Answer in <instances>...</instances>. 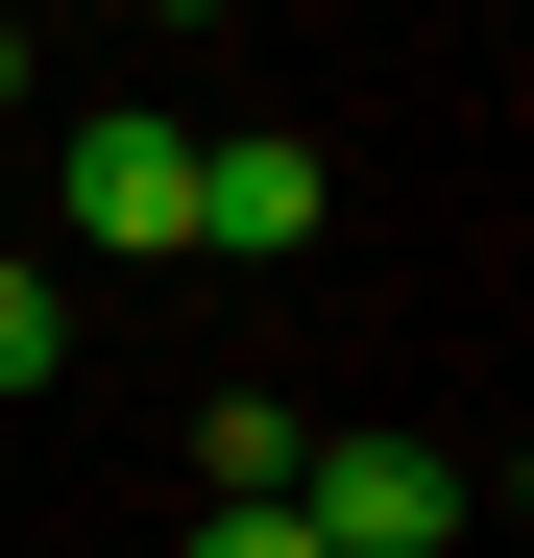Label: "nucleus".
I'll list each match as a JSON object with an SVG mask.
<instances>
[{"instance_id": "nucleus-1", "label": "nucleus", "mask_w": 534, "mask_h": 558, "mask_svg": "<svg viewBox=\"0 0 534 558\" xmlns=\"http://www.w3.org/2000/svg\"><path fill=\"white\" fill-rule=\"evenodd\" d=\"M462 510H486V486H462L437 437H316V461H292V534H316V558H462Z\"/></svg>"}, {"instance_id": "nucleus-2", "label": "nucleus", "mask_w": 534, "mask_h": 558, "mask_svg": "<svg viewBox=\"0 0 534 558\" xmlns=\"http://www.w3.org/2000/svg\"><path fill=\"white\" fill-rule=\"evenodd\" d=\"M73 243H98V267L195 243V122H73Z\"/></svg>"}, {"instance_id": "nucleus-3", "label": "nucleus", "mask_w": 534, "mask_h": 558, "mask_svg": "<svg viewBox=\"0 0 534 558\" xmlns=\"http://www.w3.org/2000/svg\"><path fill=\"white\" fill-rule=\"evenodd\" d=\"M195 243H219V267H292V243H316V146H292V122H195Z\"/></svg>"}, {"instance_id": "nucleus-4", "label": "nucleus", "mask_w": 534, "mask_h": 558, "mask_svg": "<svg viewBox=\"0 0 534 558\" xmlns=\"http://www.w3.org/2000/svg\"><path fill=\"white\" fill-rule=\"evenodd\" d=\"M195 461H219V510H292V461H316V437L267 413V389H219V413H195Z\"/></svg>"}, {"instance_id": "nucleus-5", "label": "nucleus", "mask_w": 534, "mask_h": 558, "mask_svg": "<svg viewBox=\"0 0 534 558\" xmlns=\"http://www.w3.org/2000/svg\"><path fill=\"white\" fill-rule=\"evenodd\" d=\"M0 389H73V267L0 243Z\"/></svg>"}, {"instance_id": "nucleus-6", "label": "nucleus", "mask_w": 534, "mask_h": 558, "mask_svg": "<svg viewBox=\"0 0 534 558\" xmlns=\"http://www.w3.org/2000/svg\"><path fill=\"white\" fill-rule=\"evenodd\" d=\"M170 558H316L292 510H195V534H170Z\"/></svg>"}, {"instance_id": "nucleus-7", "label": "nucleus", "mask_w": 534, "mask_h": 558, "mask_svg": "<svg viewBox=\"0 0 534 558\" xmlns=\"http://www.w3.org/2000/svg\"><path fill=\"white\" fill-rule=\"evenodd\" d=\"M0 122H25V0H0Z\"/></svg>"}, {"instance_id": "nucleus-8", "label": "nucleus", "mask_w": 534, "mask_h": 558, "mask_svg": "<svg viewBox=\"0 0 534 558\" xmlns=\"http://www.w3.org/2000/svg\"><path fill=\"white\" fill-rule=\"evenodd\" d=\"M146 25H243V0H146Z\"/></svg>"}]
</instances>
